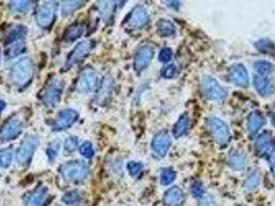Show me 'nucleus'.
<instances>
[{
	"label": "nucleus",
	"instance_id": "nucleus-39",
	"mask_svg": "<svg viewBox=\"0 0 275 206\" xmlns=\"http://www.w3.org/2000/svg\"><path fill=\"white\" fill-rule=\"evenodd\" d=\"M190 192H191V195L195 198H201L203 195H205V188H204V185H203L202 182L195 181L191 184Z\"/></svg>",
	"mask_w": 275,
	"mask_h": 206
},
{
	"label": "nucleus",
	"instance_id": "nucleus-49",
	"mask_svg": "<svg viewBox=\"0 0 275 206\" xmlns=\"http://www.w3.org/2000/svg\"><path fill=\"white\" fill-rule=\"evenodd\" d=\"M78 206H81V205H78Z\"/></svg>",
	"mask_w": 275,
	"mask_h": 206
},
{
	"label": "nucleus",
	"instance_id": "nucleus-24",
	"mask_svg": "<svg viewBox=\"0 0 275 206\" xmlns=\"http://www.w3.org/2000/svg\"><path fill=\"white\" fill-rule=\"evenodd\" d=\"M229 165L230 167L234 170H243L246 166V159L244 154L238 151H232L229 154Z\"/></svg>",
	"mask_w": 275,
	"mask_h": 206
},
{
	"label": "nucleus",
	"instance_id": "nucleus-25",
	"mask_svg": "<svg viewBox=\"0 0 275 206\" xmlns=\"http://www.w3.org/2000/svg\"><path fill=\"white\" fill-rule=\"evenodd\" d=\"M189 123H190V119L187 112L181 115L178 121L175 123L174 128H173V135H174L176 138L181 137L183 134H185L186 131L188 130Z\"/></svg>",
	"mask_w": 275,
	"mask_h": 206
},
{
	"label": "nucleus",
	"instance_id": "nucleus-4",
	"mask_svg": "<svg viewBox=\"0 0 275 206\" xmlns=\"http://www.w3.org/2000/svg\"><path fill=\"white\" fill-rule=\"evenodd\" d=\"M207 126L212 137L219 146H225L230 141V130L227 124L217 117L207 119Z\"/></svg>",
	"mask_w": 275,
	"mask_h": 206
},
{
	"label": "nucleus",
	"instance_id": "nucleus-41",
	"mask_svg": "<svg viewBox=\"0 0 275 206\" xmlns=\"http://www.w3.org/2000/svg\"><path fill=\"white\" fill-rule=\"evenodd\" d=\"M177 74V66L174 64H170L165 67L161 71V76L165 78H173Z\"/></svg>",
	"mask_w": 275,
	"mask_h": 206
},
{
	"label": "nucleus",
	"instance_id": "nucleus-32",
	"mask_svg": "<svg viewBox=\"0 0 275 206\" xmlns=\"http://www.w3.org/2000/svg\"><path fill=\"white\" fill-rule=\"evenodd\" d=\"M13 161V151L12 149L0 150V167L7 168Z\"/></svg>",
	"mask_w": 275,
	"mask_h": 206
},
{
	"label": "nucleus",
	"instance_id": "nucleus-43",
	"mask_svg": "<svg viewBox=\"0 0 275 206\" xmlns=\"http://www.w3.org/2000/svg\"><path fill=\"white\" fill-rule=\"evenodd\" d=\"M173 56V53L171 49L169 48H164L160 52L158 55V60L161 62V63H168V62L171 61Z\"/></svg>",
	"mask_w": 275,
	"mask_h": 206
},
{
	"label": "nucleus",
	"instance_id": "nucleus-7",
	"mask_svg": "<svg viewBox=\"0 0 275 206\" xmlns=\"http://www.w3.org/2000/svg\"><path fill=\"white\" fill-rule=\"evenodd\" d=\"M38 139L35 135H29L25 136L23 139L21 146L19 147L17 153H16V158L19 164L21 165H27L31 161L33 154L37 148Z\"/></svg>",
	"mask_w": 275,
	"mask_h": 206
},
{
	"label": "nucleus",
	"instance_id": "nucleus-16",
	"mask_svg": "<svg viewBox=\"0 0 275 206\" xmlns=\"http://www.w3.org/2000/svg\"><path fill=\"white\" fill-rule=\"evenodd\" d=\"M274 141L272 136L269 133L264 132L257 137L254 142V151H256L257 156L265 157L273 152Z\"/></svg>",
	"mask_w": 275,
	"mask_h": 206
},
{
	"label": "nucleus",
	"instance_id": "nucleus-42",
	"mask_svg": "<svg viewBox=\"0 0 275 206\" xmlns=\"http://www.w3.org/2000/svg\"><path fill=\"white\" fill-rule=\"evenodd\" d=\"M78 147V138L76 136L68 137L64 142V149L67 153H73Z\"/></svg>",
	"mask_w": 275,
	"mask_h": 206
},
{
	"label": "nucleus",
	"instance_id": "nucleus-14",
	"mask_svg": "<svg viewBox=\"0 0 275 206\" xmlns=\"http://www.w3.org/2000/svg\"><path fill=\"white\" fill-rule=\"evenodd\" d=\"M229 79L237 87L246 88L249 84V77L248 72L245 66L242 64H235L233 65L229 70Z\"/></svg>",
	"mask_w": 275,
	"mask_h": 206
},
{
	"label": "nucleus",
	"instance_id": "nucleus-5",
	"mask_svg": "<svg viewBox=\"0 0 275 206\" xmlns=\"http://www.w3.org/2000/svg\"><path fill=\"white\" fill-rule=\"evenodd\" d=\"M64 88V82L59 78H52L42 95V101L44 105L47 107H53L59 102L61 95H62V91Z\"/></svg>",
	"mask_w": 275,
	"mask_h": 206
},
{
	"label": "nucleus",
	"instance_id": "nucleus-40",
	"mask_svg": "<svg viewBox=\"0 0 275 206\" xmlns=\"http://www.w3.org/2000/svg\"><path fill=\"white\" fill-rule=\"evenodd\" d=\"M143 169V164L140 162L131 161L127 164V170L131 177H137V175Z\"/></svg>",
	"mask_w": 275,
	"mask_h": 206
},
{
	"label": "nucleus",
	"instance_id": "nucleus-19",
	"mask_svg": "<svg viewBox=\"0 0 275 206\" xmlns=\"http://www.w3.org/2000/svg\"><path fill=\"white\" fill-rule=\"evenodd\" d=\"M49 191L47 187L39 185L37 187L26 200V206H45L48 199Z\"/></svg>",
	"mask_w": 275,
	"mask_h": 206
},
{
	"label": "nucleus",
	"instance_id": "nucleus-2",
	"mask_svg": "<svg viewBox=\"0 0 275 206\" xmlns=\"http://www.w3.org/2000/svg\"><path fill=\"white\" fill-rule=\"evenodd\" d=\"M89 169L85 161L75 160L64 163L60 166V173L64 180L68 182L82 181L88 175Z\"/></svg>",
	"mask_w": 275,
	"mask_h": 206
},
{
	"label": "nucleus",
	"instance_id": "nucleus-1",
	"mask_svg": "<svg viewBox=\"0 0 275 206\" xmlns=\"http://www.w3.org/2000/svg\"><path fill=\"white\" fill-rule=\"evenodd\" d=\"M34 74L32 60L24 57L18 60L11 68V79L17 87H26L31 81Z\"/></svg>",
	"mask_w": 275,
	"mask_h": 206
},
{
	"label": "nucleus",
	"instance_id": "nucleus-8",
	"mask_svg": "<svg viewBox=\"0 0 275 206\" xmlns=\"http://www.w3.org/2000/svg\"><path fill=\"white\" fill-rule=\"evenodd\" d=\"M98 85L97 72L91 67H86L80 72L77 82V89L80 93H90L94 91Z\"/></svg>",
	"mask_w": 275,
	"mask_h": 206
},
{
	"label": "nucleus",
	"instance_id": "nucleus-6",
	"mask_svg": "<svg viewBox=\"0 0 275 206\" xmlns=\"http://www.w3.org/2000/svg\"><path fill=\"white\" fill-rule=\"evenodd\" d=\"M57 5L55 2H45L40 4L35 12L36 24L43 29H50L56 18Z\"/></svg>",
	"mask_w": 275,
	"mask_h": 206
},
{
	"label": "nucleus",
	"instance_id": "nucleus-33",
	"mask_svg": "<svg viewBox=\"0 0 275 206\" xmlns=\"http://www.w3.org/2000/svg\"><path fill=\"white\" fill-rule=\"evenodd\" d=\"M254 46H256L258 51L262 52V53H264V54H271L275 51L274 45L269 39H261V40L257 41V43L254 44Z\"/></svg>",
	"mask_w": 275,
	"mask_h": 206
},
{
	"label": "nucleus",
	"instance_id": "nucleus-21",
	"mask_svg": "<svg viewBox=\"0 0 275 206\" xmlns=\"http://www.w3.org/2000/svg\"><path fill=\"white\" fill-rule=\"evenodd\" d=\"M265 125V118L259 110H254L249 113L247 119V130L249 134H257Z\"/></svg>",
	"mask_w": 275,
	"mask_h": 206
},
{
	"label": "nucleus",
	"instance_id": "nucleus-28",
	"mask_svg": "<svg viewBox=\"0 0 275 206\" xmlns=\"http://www.w3.org/2000/svg\"><path fill=\"white\" fill-rule=\"evenodd\" d=\"M253 69L256 70L258 76L265 77V76H269L270 74H272L274 70V65L268 61L261 60L253 64Z\"/></svg>",
	"mask_w": 275,
	"mask_h": 206
},
{
	"label": "nucleus",
	"instance_id": "nucleus-27",
	"mask_svg": "<svg viewBox=\"0 0 275 206\" xmlns=\"http://www.w3.org/2000/svg\"><path fill=\"white\" fill-rule=\"evenodd\" d=\"M83 33H84V26L80 23H76L66 28L63 36L66 41L70 43V41H75L78 38H80L83 35Z\"/></svg>",
	"mask_w": 275,
	"mask_h": 206
},
{
	"label": "nucleus",
	"instance_id": "nucleus-46",
	"mask_svg": "<svg viewBox=\"0 0 275 206\" xmlns=\"http://www.w3.org/2000/svg\"><path fill=\"white\" fill-rule=\"evenodd\" d=\"M6 106V103L3 100H0V112H1Z\"/></svg>",
	"mask_w": 275,
	"mask_h": 206
},
{
	"label": "nucleus",
	"instance_id": "nucleus-31",
	"mask_svg": "<svg viewBox=\"0 0 275 206\" xmlns=\"http://www.w3.org/2000/svg\"><path fill=\"white\" fill-rule=\"evenodd\" d=\"M177 173L172 168H166L160 172V183L162 185H169L176 180Z\"/></svg>",
	"mask_w": 275,
	"mask_h": 206
},
{
	"label": "nucleus",
	"instance_id": "nucleus-3",
	"mask_svg": "<svg viewBox=\"0 0 275 206\" xmlns=\"http://www.w3.org/2000/svg\"><path fill=\"white\" fill-rule=\"evenodd\" d=\"M201 89L204 96L208 100L214 102H221L226 99L227 92L219 82L212 77L206 76L202 78Z\"/></svg>",
	"mask_w": 275,
	"mask_h": 206
},
{
	"label": "nucleus",
	"instance_id": "nucleus-29",
	"mask_svg": "<svg viewBox=\"0 0 275 206\" xmlns=\"http://www.w3.org/2000/svg\"><path fill=\"white\" fill-rule=\"evenodd\" d=\"M26 50V45L24 41L20 40L17 41V43L12 44L11 46H8L5 50V56L7 58H14L16 56H19L20 54L24 53Z\"/></svg>",
	"mask_w": 275,
	"mask_h": 206
},
{
	"label": "nucleus",
	"instance_id": "nucleus-26",
	"mask_svg": "<svg viewBox=\"0 0 275 206\" xmlns=\"http://www.w3.org/2000/svg\"><path fill=\"white\" fill-rule=\"evenodd\" d=\"M157 33L162 37H169L176 33V27L170 20L161 19L157 22Z\"/></svg>",
	"mask_w": 275,
	"mask_h": 206
},
{
	"label": "nucleus",
	"instance_id": "nucleus-44",
	"mask_svg": "<svg viewBox=\"0 0 275 206\" xmlns=\"http://www.w3.org/2000/svg\"><path fill=\"white\" fill-rule=\"evenodd\" d=\"M198 206H216V203L212 196L203 195L201 198H199Z\"/></svg>",
	"mask_w": 275,
	"mask_h": 206
},
{
	"label": "nucleus",
	"instance_id": "nucleus-18",
	"mask_svg": "<svg viewBox=\"0 0 275 206\" xmlns=\"http://www.w3.org/2000/svg\"><path fill=\"white\" fill-rule=\"evenodd\" d=\"M184 200V193L177 185L168 189L164 195V203L167 206H181Z\"/></svg>",
	"mask_w": 275,
	"mask_h": 206
},
{
	"label": "nucleus",
	"instance_id": "nucleus-47",
	"mask_svg": "<svg viewBox=\"0 0 275 206\" xmlns=\"http://www.w3.org/2000/svg\"><path fill=\"white\" fill-rule=\"evenodd\" d=\"M272 124L275 126V110H274V113H273V116H272Z\"/></svg>",
	"mask_w": 275,
	"mask_h": 206
},
{
	"label": "nucleus",
	"instance_id": "nucleus-30",
	"mask_svg": "<svg viewBox=\"0 0 275 206\" xmlns=\"http://www.w3.org/2000/svg\"><path fill=\"white\" fill-rule=\"evenodd\" d=\"M83 5L84 1H65L63 2L62 7H61V14L63 17H67Z\"/></svg>",
	"mask_w": 275,
	"mask_h": 206
},
{
	"label": "nucleus",
	"instance_id": "nucleus-22",
	"mask_svg": "<svg viewBox=\"0 0 275 206\" xmlns=\"http://www.w3.org/2000/svg\"><path fill=\"white\" fill-rule=\"evenodd\" d=\"M27 33V28L23 25H16L8 30L4 37L5 45H12L17 41H20Z\"/></svg>",
	"mask_w": 275,
	"mask_h": 206
},
{
	"label": "nucleus",
	"instance_id": "nucleus-45",
	"mask_svg": "<svg viewBox=\"0 0 275 206\" xmlns=\"http://www.w3.org/2000/svg\"><path fill=\"white\" fill-rule=\"evenodd\" d=\"M270 167L272 172L275 174V150H273V152L271 153L270 156Z\"/></svg>",
	"mask_w": 275,
	"mask_h": 206
},
{
	"label": "nucleus",
	"instance_id": "nucleus-48",
	"mask_svg": "<svg viewBox=\"0 0 275 206\" xmlns=\"http://www.w3.org/2000/svg\"><path fill=\"white\" fill-rule=\"evenodd\" d=\"M0 60H1V53H0Z\"/></svg>",
	"mask_w": 275,
	"mask_h": 206
},
{
	"label": "nucleus",
	"instance_id": "nucleus-20",
	"mask_svg": "<svg viewBox=\"0 0 275 206\" xmlns=\"http://www.w3.org/2000/svg\"><path fill=\"white\" fill-rule=\"evenodd\" d=\"M253 86L259 94L263 97L270 96L275 90L272 81L269 78L261 76H256L253 77Z\"/></svg>",
	"mask_w": 275,
	"mask_h": 206
},
{
	"label": "nucleus",
	"instance_id": "nucleus-37",
	"mask_svg": "<svg viewBox=\"0 0 275 206\" xmlns=\"http://www.w3.org/2000/svg\"><path fill=\"white\" fill-rule=\"evenodd\" d=\"M80 153L82 156H84L85 158H92L93 154H94V149L92 143L89 142V141H85L82 146L80 147Z\"/></svg>",
	"mask_w": 275,
	"mask_h": 206
},
{
	"label": "nucleus",
	"instance_id": "nucleus-11",
	"mask_svg": "<svg viewBox=\"0 0 275 206\" xmlns=\"http://www.w3.org/2000/svg\"><path fill=\"white\" fill-rule=\"evenodd\" d=\"M154 56V50L150 46L141 47L135 55L134 58V69L136 72L144 71L150 64V62Z\"/></svg>",
	"mask_w": 275,
	"mask_h": 206
},
{
	"label": "nucleus",
	"instance_id": "nucleus-12",
	"mask_svg": "<svg viewBox=\"0 0 275 206\" xmlns=\"http://www.w3.org/2000/svg\"><path fill=\"white\" fill-rule=\"evenodd\" d=\"M78 118H79V113L75 109L67 108V109L61 110L59 111V113L56 117V120L53 125V130L63 131L72 126L74 123H76Z\"/></svg>",
	"mask_w": 275,
	"mask_h": 206
},
{
	"label": "nucleus",
	"instance_id": "nucleus-35",
	"mask_svg": "<svg viewBox=\"0 0 275 206\" xmlns=\"http://www.w3.org/2000/svg\"><path fill=\"white\" fill-rule=\"evenodd\" d=\"M31 1H12L9 2V8L14 13H24L31 6Z\"/></svg>",
	"mask_w": 275,
	"mask_h": 206
},
{
	"label": "nucleus",
	"instance_id": "nucleus-34",
	"mask_svg": "<svg viewBox=\"0 0 275 206\" xmlns=\"http://www.w3.org/2000/svg\"><path fill=\"white\" fill-rule=\"evenodd\" d=\"M81 198H82V194H81V192L74 190V191L65 193L62 196V202L67 205H70V204H75V203L79 202L81 200Z\"/></svg>",
	"mask_w": 275,
	"mask_h": 206
},
{
	"label": "nucleus",
	"instance_id": "nucleus-36",
	"mask_svg": "<svg viewBox=\"0 0 275 206\" xmlns=\"http://www.w3.org/2000/svg\"><path fill=\"white\" fill-rule=\"evenodd\" d=\"M60 149V141L59 140H54L49 144V147L47 149V156L50 162H54L56 157L58 156V152Z\"/></svg>",
	"mask_w": 275,
	"mask_h": 206
},
{
	"label": "nucleus",
	"instance_id": "nucleus-23",
	"mask_svg": "<svg viewBox=\"0 0 275 206\" xmlns=\"http://www.w3.org/2000/svg\"><path fill=\"white\" fill-rule=\"evenodd\" d=\"M116 2L114 1H98L97 2V9L98 13L106 23L110 22L113 19L114 10H115Z\"/></svg>",
	"mask_w": 275,
	"mask_h": 206
},
{
	"label": "nucleus",
	"instance_id": "nucleus-13",
	"mask_svg": "<svg viewBox=\"0 0 275 206\" xmlns=\"http://www.w3.org/2000/svg\"><path fill=\"white\" fill-rule=\"evenodd\" d=\"M172 140L170 134L166 131H160L155 134V136L152 139L151 149L153 153L159 157L166 156V154L171 148Z\"/></svg>",
	"mask_w": 275,
	"mask_h": 206
},
{
	"label": "nucleus",
	"instance_id": "nucleus-15",
	"mask_svg": "<svg viewBox=\"0 0 275 206\" xmlns=\"http://www.w3.org/2000/svg\"><path fill=\"white\" fill-rule=\"evenodd\" d=\"M22 131V123L16 118L7 120L0 128V139L8 141L20 135Z\"/></svg>",
	"mask_w": 275,
	"mask_h": 206
},
{
	"label": "nucleus",
	"instance_id": "nucleus-17",
	"mask_svg": "<svg viewBox=\"0 0 275 206\" xmlns=\"http://www.w3.org/2000/svg\"><path fill=\"white\" fill-rule=\"evenodd\" d=\"M113 89H114V79L112 78L111 76H106L103 81H101L100 87L98 89L97 97H96L97 104L99 105L106 104L112 95Z\"/></svg>",
	"mask_w": 275,
	"mask_h": 206
},
{
	"label": "nucleus",
	"instance_id": "nucleus-9",
	"mask_svg": "<svg viewBox=\"0 0 275 206\" xmlns=\"http://www.w3.org/2000/svg\"><path fill=\"white\" fill-rule=\"evenodd\" d=\"M93 47V40H84L79 43L69 53L65 62V69H69L70 67H73L74 65L79 63L80 61L84 60L90 54V52L92 51Z\"/></svg>",
	"mask_w": 275,
	"mask_h": 206
},
{
	"label": "nucleus",
	"instance_id": "nucleus-10",
	"mask_svg": "<svg viewBox=\"0 0 275 206\" xmlns=\"http://www.w3.org/2000/svg\"><path fill=\"white\" fill-rule=\"evenodd\" d=\"M149 22V15L143 5H137L132 8L126 18V26L129 29H141Z\"/></svg>",
	"mask_w": 275,
	"mask_h": 206
},
{
	"label": "nucleus",
	"instance_id": "nucleus-38",
	"mask_svg": "<svg viewBox=\"0 0 275 206\" xmlns=\"http://www.w3.org/2000/svg\"><path fill=\"white\" fill-rule=\"evenodd\" d=\"M260 183V177L257 172H252L248 175V178L245 180V187L248 190H254Z\"/></svg>",
	"mask_w": 275,
	"mask_h": 206
}]
</instances>
